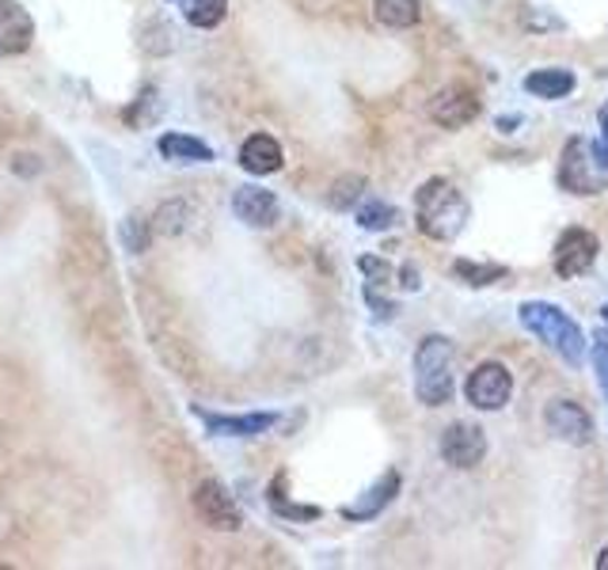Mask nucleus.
Masks as SVG:
<instances>
[{"label": "nucleus", "instance_id": "f257e3e1", "mask_svg": "<svg viewBox=\"0 0 608 570\" xmlns=\"http://www.w3.org/2000/svg\"><path fill=\"white\" fill-rule=\"evenodd\" d=\"M414 217H419L422 236L430 240H457L468 220V202L449 179H430L414 195Z\"/></svg>", "mask_w": 608, "mask_h": 570}, {"label": "nucleus", "instance_id": "f03ea898", "mask_svg": "<svg viewBox=\"0 0 608 570\" xmlns=\"http://www.w3.org/2000/svg\"><path fill=\"white\" fill-rule=\"evenodd\" d=\"M559 187L578 198L608 190V149L594 137H570L559 156Z\"/></svg>", "mask_w": 608, "mask_h": 570}, {"label": "nucleus", "instance_id": "7ed1b4c3", "mask_svg": "<svg viewBox=\"0 0 608 570\" xmlns=\"http://www.w3.org/2000/svg\"><path fill=\"white\" fill-rule=\"evenodd\" d=\"M518 320H521V327H529L532 335L543 338V343L563 357L567 365H582L586 362L589 343H586L582 327H578L563 308L543 305V301H529V305H521Z\"/></svg>", "mask_w": 608, "mask_h": 570}, {"label": "nucleus", "instance_id": "20e7f679", "mask_svg": "<svg viewBox=\"0 0 608 570\" xmlns=\"http://www.w3.org/2000/svg\"><path fill=\"white\" fill-rule=\"evenodd\" d=\"M414 395L426 407L453 400V343L445 335H426L414 351Z\"/></svg>", "mask_w": 608, "mask_h": 570}, {"label": "nucleus", "instance_id": "39448f33", "mask_svg": "<svg viewBox=\"0 0 608 570\" xmlns=\"http://www.w3.org/2000/svg\"><path fill=\"white\" fill-rule=\"evenodd\" d=\"M464 392H468V403H472V407L502 411L506 403H510V395H513V376L499 362H483L472 376H468Z\"/></svg>", "mask_w": 608, "mask_h": 570}, {"label": "nucleus", "instance_id": "423d86ee", "mask_svg": "<svg viewBox=\"0 0 608 570\" xmlns=\"http://www.w3.org/2000/svg\"><path fill=\"white\" fill-rule=\"evenodd\" d=\"M597 252H601V244H597V236L589 228H567L556 240L551 263H556L559 278H578V274H586L597 263Z\"/></svg>", "mask_w": 608, "mask_h": 570}, {"label": "nucleus", "instance_id": "0eeeda50", "mask_svg": "<svg viewBox=\"0 0 608 570\" xmlns=\"http://www.w3.org/2000/svg\"><path fill=\"white\" fill-rule=\"evenodd\" d=\"M195 513L206 521L209 529H220V532H236L239 525H244L239 505L233 502V494H228L217 480H206L195 491Z\"/></svg>", "mask_w": 608, "mask_h": 570}, {"label": "nucleus", "instance_id": "6e6552de", "mask_svg": "<svg viewBox=\"0 0 608 570\" xmlns=\"http://www.w3.org/2000/svg\"><path fill=\"white\" fill-rule=\"evenodd\" d=\"M543 422H548L551 434L567 441V445H589V441H594V419L570 400H551L548 407H543Z\"/></svg>", "mask_w": 608, "mask_h": 570}, {"label": "nucleus", "instance_id": "1a4fd4ad", "mask_svg": "<svg viewBox=\"0 0 608 570\" xmlns=\"http://www.w3.org/2000/svg\"><path fill=\"white\" fill-rule=\"evenodd\" d=\"M441 456L453 468H475L487 456L483 430L472 426V422H453V426L441 434Z\"/></svg>", "mask_w": 608, "mask_h": 570}, {"label": "nucleus", "instance_id": "9d476101", "mask_svg": "<svg viewBox=\"0 0 608 570\" xmlns=\"http://www.w3.org/2000/svg\"><path fill=\"white\" fill-rule=\"evenodd\" d=\"M430 115H434V122L445 126V130H460V126L472 122V118L479 115V96L464 85H449L434 96Z\"/></svg>", "mask_w": 608, "mask_h": 570}, {"label": "nucleus", "instance_id": "9b49d317", "mask_svg": "<svg viewBox=\"0 0 608 570\" xmlns=\"http://www.w3.org/2000/svg\"><path fill=\"white\" fill-rule=\"evenodd\" d=\"M35 20L27 16L20 0H0V58H16V53L31 50Z\"/></svg>", "mask_w": 608, "mask_h": 570}, {"label": "nucleus", "instance_id": "f8f14e48", "mask_svg": "<svg viewBox=\"0 0 608 570\" xmlns=\"http://www.w3.org/2000/svg\"><path fill=\"white\" fill-rule=\"evenodd\" d=\"M195 415L206 422V430L217 438H259L278 422V415H271V411H259V415H214V411L195 407Z\"/></svg>", "mask_w": 608, "mask_h": 570}, {"label": "nucleus", "instance_id": "ddd939ff", "mask_svg": "<svg viewBox=\"0 0 608 570\" xmlns=\"http://www.w3.org/2000/svg\"><path fill=\"white\" fill-rule=\"evenodd\" d=\"M233 214L252 228H271L278 220L282 206L266 187H239L233 195Z\"/></svg>", "mask_w": 608, "mask_h": 570}, {"label": "nucleus", "instance_id": "4468645a", "mask_svg": "<svg viewBox=\"0 0 608 570\" xmlns=\"http://www.w3.org/2000/svg\"><path fill=\"white\" fill-rule=\"evenodd\" d=\"M239 168L252 176H274L282 168V145L271 134H252L239 145Z\"/></svg>", "mask_w": 608, "mask_h": 570}, {"label": "nucleus", "instance_id": "2eb2a0df", "mask_svg": "<svg viewBox=\"0 0 608 570\" xmlns=\"http://www.w3.org/2000/svg\"><path fill=\"white\" fill-rule=\"evenodd\" d=\"M395 491H400V472H384V480L376 483V487H370V491H365L362 499L343 505V518H350V521H370V518H376V513H381L384 505L395 499Z\"/></svg>", "mask_w": 608, "mask_h": 570}, {"label": "nucleus", "instance_id": "dca6fc26", "mask_svg": "<svg viewBox=\"0 0 608 570\" xmlns=\"http://www.w3.org/2000/svg\"><path fill=\"white\" fill-rule=\"evenodd\" d=\"M575 88H578V80L570 69H537L524 77V91L537 99H567Z\"/></svg>", "mask_w": 608, "mask_h": 570}, {"label": "nucleus", "instance_id": "f3484780", "mask_svg": "<svg viewBox=\"0 0 608 570\" xmlns=\"http://www.w3.org/2000/svg\"><path fill=\"white\" fill-rule=\"evenodd\" d=\"M160 156L171 164H209L214 160V149L206 141L190 134H164L160 137Z\"/></svg>", "mask_w": 608, "mask_h": 570}, {"label": "nucleus", "instance_id": "a211bd4d", "mask_svg": "<svg viewBox=\"0 0 608 570\" xmlns=\"http://www.w3.org/2000/svg\"><path fill=\"white\" fill-rule=\"evenodd\" d=\"M376 20L384 27H392V31H403V27H414L422 16L419 0H376Z\"/></svg>", "mask_w": 608, "mask_h": 570}, {"label": "nucleus", "instance_id": "6ab92c4d", "mask_svg": "<svg viewBox=\"0 0 608 570\" xmlns=\"http://www.w3.org/2000/svg\"><path fill=\"white\" fill-rule=\"evenodd\" d=\"M228 0H183V16L187 23L202 27V31H214V27L225 20Z\"/></svg>", "mask_w": 608, "mask_h": 570}, {"label": "nucleus", "instance_id": "aec40b11", "mask_svg": "<svg viewBox=\"0 0 608 570\" xmlns=\"http://www.w3.org/2000/svg\"><path fill=\"white\" fill-rule=\"evenodd\" d=\"M453 274H457L460 282H468V285H475V289H479V285H494L499 278H506V274H510V271H506L502 263H475V259H457V263H453Z\"/></svg>", "mask_w": 608, "mask_h": 570}, {"label": "nucleus", "instance_id": "412c9836", "mask_svg": "<svg viewBox=\"0 0 608 570\" xmlns=\"http://www.w3.org/2000/svg\"><path fill=\"white\" fill-rule=\"evenodd\" d=\"M395 220H400L395 206H389V202H381V198L362 202V209H357V225H362L365 233H384V228H392Z\"/></svg>", "mask_w": 608, "mask_h": 570}, {"label": "nucleus", "instance_id": "4be33fe9", "mask_svg": "<svg viewBox=\"0 0 608 570\" xmlns=\"http://www.w3.org/2000/svg\"><path fill=\"white\" fill-rule=\"evenodd\" d=\"M271 505L282 513V518H290V521H312V518H320L316 505H293L290 499H282V487L278 483L271 487Z\"/></svg>", "mask_w": 608, "mask_h": 570}, {"label": "nucleus", "instance_id": "5701e85b", "mask_svg": "<svg viewBox=\"0 0 608 570\" xmlns=\"http://www.w3.org/2000/svg\"><path fill=\"white\" fill-rule=\"evenodd\" d=\"M362 187H365V179H362V176L339 179V183H335V190H331V206H335V209H350L357 198H362Z\"/></svg>", "mask_w": 608, "mask_h": 570}, {"label": "nucleus", "instance_id": "b1692460", "mask_svg": "<svg viewBox=\"0 0 608 570\" xmlns=\"http://www.w3.org/2000/svg\"><path fill=\"white\" fill-rule=\"evenodd\" d=\"M589 357H594V370H597V381H601V392L608 395V327H601V331L594 335Z\"/></svg>", "mask_w": 608, "mask_h": 570}, {"label": "nucleus", "instance_id": "393cba45", "mask_svg": "<svg viewBox=\"0 0 608 570\" xmlns=\"http://www.w3.org/2000/svg\"><path fill=\"white\" fill-rule=\"evenodd\" d=\"M122 240L130 252H145V220L141 217H126L122 220Z\"/></svg>", "mask_w": 608, "mask_h": 570}, {"label": "nucleus", "instance_id": "a878e982", "mask_svg": "<svg viewBox=\"0 0 608 570\" xmlns=\"http://www.w3.org/2000/svg\"><path fill=\"white\" fill-rule=\"evenodd\" d=\"M357 266H362V271L370 274V278H376V282L389 278V263H384V259H370V255H365V259H357Z\"/></svg>", "mask_w": 608, "mask_h": 570}, {"label": "nucleus", "instance_id": "bb28decb", "mask_svg": "<svg viewBox=\"0 0 608 570\" xmlns=\"http://www.w3.org/2000/svg\"><path fill=\"white\" fill-rule=\"evenodd\" d=\"M521 20H524V27H532V31H537V27H563V20H540V16L532 12V8L521 16Z\"/></svg>", "mask_w": 608, "mask_h": 570}, {"label": "nucleus", "instance_id": "cd10ccee", "mask_svg": "<svg viewBox=\"0 0 608 570\" xmlns=\"http://www.w3.org/2000/svg\"><path fill=\"white\" fill-rule=\"evenodd\" d=\"M597 122H601V145L608 149V104H605L601 110H597Z\"/></svg>", "mask_w": 608, "mask_h": 570}, {"label": "nucleus", "instance_id": "c85d7f7f", "mask_svg": "<svg viewBox=\"0 0 608 570\" xmlns=\"http://www.w3.org/2000/svg\"><path fill=\"white\" fill-rule=\"evenodd\" d=\"M597 570H608V548L601 551V559H597Z\"/></svg>", "mask_w": 608, "mask_h": 570}, {"label": "nucleus", "instance_id": "c756f323", "mask_svg": "<svg viewBox=\"0 0 608 570\" xmlns=\"http://www.w3.org/2000/svg\"><path fill=\"white\" fill-rule=\"evenodd\" d=\"M601 316H605V324H608V305H605V308H601Z\"/></svg>", "mask_w": 608, "mask_h": 570}, {"label": "nucleus", "instance_id": "7c9ffc66", "mask_svg": "<svg viewBox=\"0 0 608 570\" xmlns=\"http://www.w3.org/2000/svg\"><path fill=\"white\" fill-rule=\"evenodd\" d=\"M168 4H183V0H168Z\"/></svg>", "mask_w": 608, "mask_h": 570}]
</instances>
